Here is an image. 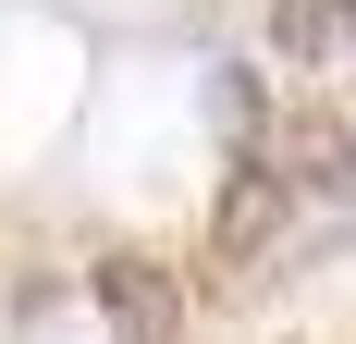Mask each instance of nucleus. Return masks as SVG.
Returning a JSON list of instances; mask_svg holds the SVG:
<instances>
[{
    "instance_id": "obj_1",
    "label": "nucleus",
    "mask_w": 356,
    "mask_h": 344,
    "mask_svg": "<svg viewBox=\"0 0 356 344\" xmlns=\"http://www.w3.org/2000/svg\"><path fill=\"white\" fill-rule=\"evenodd\" d=\"M283 197H295V185H283L270 160H246L234 185H221V209H209V258H221V271H246L258 246L283 234Z\"/></svg>"
},
{
    "instance_id": "obj_2",
    "label": "nucleus",
    "mask_w": 356,
    "mask_h": 344,
    "mask_svg": "<svg viewBox=\"0 0 356 344\" xmlns=\"http://www.w3.org/2000/svg\"><path fill=\"white\" fill-rule=\"evenodd\" d=\"M270 49H283L295 74H307V62H344V49H356V0H270Z\"/></svg>"
},
{
    "instance_id": "obj_3",
    "label": "nucleus",
    "mask_w": 356,
    "mask_h": 344,
    "mask_svg": "<svg viewBox=\"0 0 356 344\" xmlns=\"http://www.w3.org/2000/svg\"><path fill=\"white\" fill-rule=\"evenodd\" d=\"M99 308L111 320H123V332H172V283H160V271H147V258H111V271H99Z\"/></svg>"
},
{
    "instance_id": "obj_4",
    "label": "nucleus",
    "mask_w": 356,
    "mask_h": 344,
    "mask_svg": "<svg viewBox=\"0 0 356 344\" xmlns=\"http://www.w3.org/2000/svg\"><path fill=\"white\" fill-rule=\"evenodd\" d=\"M295 160H307L320 197H356V136H344V123H295Z\"/></svg>"
}]
</instances>
